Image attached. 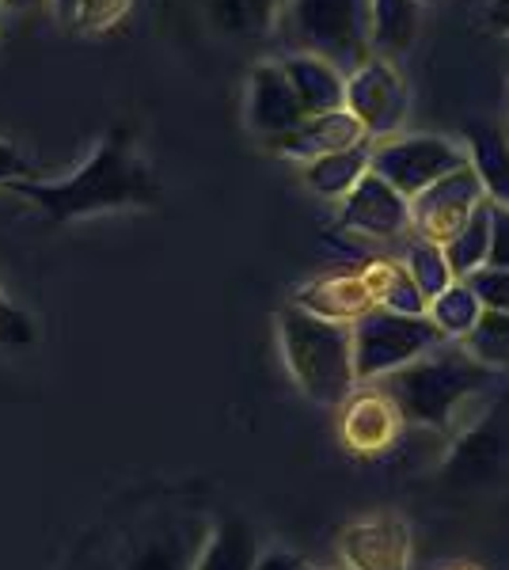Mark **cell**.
I'll use <instances>...</instances> for the list:
<instances>
[{
    "label": "cell",
    "instance_id": "obj_1",
    "mask_svg": "<svg viewBox=\"0 0 509 570\" xmlns=\"http://www.w3.org/2000/svg\"><path fill=\"white\" fill-rule=\"evenodd\" d=\"M20 198L31 206H39L42 214L53 220H77V217H96V214H115V209H137L153 206L160 198L156 176L149 164L137 156L134 145L126 141V134L107 137L96 149L91 160L80 164L72 176L61 183H35V179H16L8 183Z\"/></svg>",
    "mask_w": 509,
    "mask_h": 570
},
{
    "label": "cell",
    "instance_id": "obj_2",
    "mask_svg": "<svg viewBox=\"0 0 509 570\" xmlns=\"http://www.w3.org/2000/svg\"><path fill=\"white\" fill-rule=\"evenodd\" d=\"M495 370L479 365L464 346L446 338L422 354L419 362L403 365L400 373L384 376L381 389L392 395L400 407L403 422H419V426L449 430L452 422L464 415V407L479 392L495 384Z\"/></svg>",
    "mask_w": 509,
    "mask_h": 570
},
{
    "label": "cell",
    "instance_id": "obj_3",
    "mask_svg": "<svg viewBox=\"0 0 509 570\" xmlns=\"http://www.w3.org/2000/svg\"><path fill=\"white\" fill-rule=\"evenodd\" d=\"M277 338L297 389L323 407H339L358 389L354 376V338L350 324L309 316L301 308L277 312Z\"/></svg>",
    "mask_w": 509,
    "mask_h": 570
},
{
    "label": "cell",
    "instance_id": "obj_4",
    "mask_svg": "<svg viewBox=\"0 0 509 570\" xmlns=\"http://www.w3.org/2000/svg\"><path fill=\"white\" fill-rule=\"evenodd\" d=\"M282 31L290 53L331 61L342 77L373 58L369 0H282Z\"/></svg>",
    "mask_w": 509,
    "mask_h": 570
},
{
    "label": "cell",
    "instance_id": "obj_5",
    "mask_svg": "<svg viewBox=\"0 0 509 570\" xmlns=\"http://www.w3.org/2000/svg\"><path fill=\"white\" fill-rule=\"evenodd\" d=\"M350 338H354V376L358 384H373L384 376L400 373L403 365L419 362L433 346L446 343L430 316H400V312L373 308L350 324Z\"/></svg>",
    "mask_w": 509,
    "mask_h": 570
},
{
    "label": "cell",
    "instance_id": "obj_6",
    "mask_svg": "<svg viewBox=\"0 0 509 570\" xmlns=\"http://www.w3.org/2000/svg\"><path fill=\"white\" fill-rule=\"evenodd\" d=\"M468 149L449 137L438 134H395L384 141H373V156H369V171L381 176L388 187H395L411 202L419 198L425 187L446 179L449 171L464 168Z\"/></svg>",
    "mask_w": 509,
    "mask_h": 570
},
{
    "label": "cell",
    "instance_id": "obj_7",
    "mask_svg": "<svg viewBox=\"0 0 509 570\" xmlns=\"http://www.w3.org/2000/svg\"><path fill=\"white\" fill-rule=\"evenodd\" d=\"M342 107L358 118L369 141H384V137H395L403 130L411 91H407L400 69L373 53L365 66L346 72V99H342Z\"/></svg>",
    "mask_w": 509,
    "mask_h": 570
},
{
    "label": "cell",
    "instance_id": "obj_8",
    "mask_svg": "<svg viewBox=\"0 0 509 570\" xmlns=\"http://www.w3.org/2000/svg\"><path fill=\"white\" fill-rule=\"evenodd\" d=\"M487 198L483 183H479L476 168L449 171L446 179H438L433 187H425L419 198H411V233L422 240L446 247L449 240H457V233L468 225L471 209Z\"/></svg>",
    "mask_w": 509,
    "mask_h": 570
},
{
    "label": "cell",
    "instance_id": "obj_9",
    "mask_svg": "<svg viewBox=\"0 0 509 570\" xmlns=\"http://www.w3.org/2000/svg\"><path fill=\"white\" fill-rule=\"evenodd\" d=\"M339 206V233L354 236V240L392 244L411 233V202L373 171H365Z\"/></svg>",
    "mask_w": 509,
    "mask_h": 570
},
{
    "label": "cell",
    "instance_id": "obj_10",
    "mask_svg": "<svg viewBox=\"0 0 509 570\" xmlns=\"http://www.w3.org/2000/svg\"><path fill=\"white\" fill-rule=\"evenodd\" d=\"M400 434H403V415L381 384L376 389L358 384L339 403V441L346 445V453L365 456V461L369 456H384L388 449H395Z\"/></svg>",
    "mask_w": 509,
    "mask_h": 570
},
{
    "label": "cell",
    "instance_id": "obj_11",
    "mask_svg": "<svg viewBox=\"0 0 509 570\" xmlns=\"http://www.w3.org/2000/svg\"><path fill=\"white\" fill-rule=\"evenodd\" d=\"M346 570H411V525L400 513H369L339 532Z\"/></svg>",
    "mask_w": 509,
    "mask_h": 570
},
{
    "label": "cell",
    "instance_id": "obj_12",
    "mask_svg": "<svg viewBox=\"0 0 509 570\" xmlns=\"http://www.w3.org/2000/svg\"><path fill=\"white\" fill-rule=\"evenodd\" d=\"M293 308L309 312V316L331 320V324H358L365 312H373V297H369L365 282H361L358 266L354 271H331L320 278L304 282L293 297Z\"/></svg>",
    "mask_w": 509,
    "mask_h": 570
},
{
    "label": "cell",
    "instance_id": "obj_13",
    "mask_svg": "<svg viewBox=\"0 0 509 570\" xmlns=\"http://www.w3.org/2000/svg\"><path fill=\"white\" fill-rule=\"evenodd\" d=\"M247 122L255 134H263L266 141L297 130L304 122V110L293 96L285 72L277 69V61H266L252 72V91H247Z\"/></svg>",
    "mask_w": 509,
    "mask_h": 570
},
{
    "label": "cell",
    "instance_id": "obj_14",
    "mask_svg": "<svg viewBox=\"0 0 509 570\" xmlns=\"http://www.w3.org/2000/svg\"><path fill=\"white\" fill-rule=\"evenodd\" d=\"M369 141L365 130H361V122L354 115H350L346 107L342 110H327V115H312L304 118L297 130L282 134L271 141V149H277L282 156H290V160H316V156H327V153H342L350 149V145H361Z\"/></svg>",
    "mask_w": 509,
    "mask_h": 570
},
{
    "label": "cell",
    "instance_id": "obj_15",
    "mask_svg": "<svg viewBox=\"0 0 509 570\" xmlns=\"http://www.w3.org/2000/svg\"><path fill=\"white\" fill-rule=\"evenodd\" d=\"M277 69H282L285 80H290L304 118L342 110V99H346V77H342L331 61L312 58V53H285V58L277 61Z\"/></svg>",
    "mask_w": 509,
    "mask_h": 570
},
{
    "label": "cell",
    "instance_id": "obj_16",
    "mask_svg": "<svg viewBox=\"0 0 509 570\" xmlns=\"http://www.w3.org/2000/svg\"><path fill=\"white\" fill-rule=\"evenodd\" d=\"M422 0H369V46L376 58L392 61L419 39Z\"/></svg>",
    "mask_w": 509,
    "mask_h": 570
},
{
    "label": "cell",
    "instance_id": "obj_17",
    "mask_svg": "<svg viewBox=\"0 0 509 570\" xmlns=\"http://www.w3.org/2000/svg\"><path fill=\"white\" fill-rule=\"evenodd\" d=\"M358 274L365 282L369 297H373V308L400 312V316H425V308H430L422 293L414 289V282L407 278V271L395 255H369L358 266Z\"/></svg>",
    "mask_w": 509,
    "mask_h": 570
},
{
    "label": "cell",
    "instance_id": "obj_18",
    "mask_svg": "<svg viewBox=\"0 0 509 570\" xmlns=\"http://www.w3.org/2000/svg\"><path fill=\"white\" fill-rule=\"evenodd\" d=\"M464 149H468V164L476 168L479 183H483L487 198L495 206H509V137H502L498 126L468 122Z\"/></svg>",
    "mask_w": 509,
    "mask_h": 570
},
{
    "label": "cell",
    "instance_id": "obj_19",
    "mask_svg": "<svg viewBox=\"0 0 509 570\" xmlns=\"http://www.w3.org/2000/svg\"><path fill=\"white\" fill-rule=\"evenodd\" d=\"M369 156H373V141L350 145V149H342V153L316 156V160L304 164V183H309L320 198L342 202L358 187V179L369 171Z\"/></svg>",
    "mask_w": 509,
    "mask_h": 570
},
{
    "label": "cell",
    "instance_id": "obj_20",
    "mask_svg": "<svg viewBox=\"0 0 509 570\" xmlns=\"http://www.w3.org/2000/svg\"><path fill=\"white\" fill-rule=\"evenodd\" d=\"M395 259H400V266L407 271V278L414 282V289L425 297V305H430L433 297H441V293L457 282V278H452V271H449L446 247L422 240V236H414V233L403 236V252L395 255Z\"/></svg>",
    "mask_w": 509,
    "mask_h": 570
},
{
    "label": "cell",
    "instance_id": "obj_21",
    "mask_svg": "<svg viewBox=\"0 0 509 570\" xmlns=\"http://www.w3.org/2000/svg\"><path fill=\"white\" fill-rule=\"evenodd\" d=\"M487 252H490V198H483L476 209H471L468 225L457 233V240L446 244V259H449L452 278L464 282L468 274H476L479 266H487Z\"/></svg>",
    "mask_w": 509,
    "mask_h": 570
},
{
    "label": "cell",
    "instance_id": "obj_22",
    "mask_svg": "<svg viewBox=\"0 0 509 570\" xmlns=\"http://www.w3.org/2000/svg\"><path fill=\"white\" fill-rule=\"evenodd\" d=\"M460 346L476 357L479 365L502 373L509 370V312H479L476 327L460 338Z\"/></svg>",
    "mask_w": 509,
    "mask_h": 570
},
{
    "label": "cell",
    "instance_id": "obj_23",
    "mask_svg": "<svg viewBox=\"0 0 509 570\" xmlns=\"http://www.w3.org/2000/svg\"><path fill=\"white\" fill-rule=\"evenodd\" d=\"M479 312H483V305L476 301V293L468 289L464 282H452L441 297L430 301V308H425V316L438 324V331L446 338H452V343H460V338L468 335L471 327H476Z\"/></svg>",
    "mask_w": 509,
    "mask_h": 570
},
{
    "label": "cell",
    "instance_id": "obj_24",
    "mask_svg": "<svg viewBox=\"0 0 509 570\" xmlns=\"http://www.w3.org/2000/svg\"><path fill=\"white\" fill-rule=\"evenodd\" d=\"M255 563V537L244 521H228L213 532L206 556L198 559L194 570H252Z\"/></svg>",
    "mask_w": 509,
    "mask_h": 570
},
{
    "label": "cell",
    "instance_id": "obj_25",
    "mask_svg": "<svg viewBox=\"0 0 509 570\" xmlns=\"http://www.w3.org/2000/svg\"><path fill=\"white\" fill-rule=\"evenodd\" d=\"M464 285L476 293V301L487 312H509V271H498V266H479L476 274H468Z\"/></svg>",
    "mask_w": 509,
    "mask_h": 570
},
{
    "label": "cell",
    "instance_id": "obj_26",
    "mask_svg": "<svg viewBox=\"0 0 509 570\" xmlns=\"http://www.w3.org/2000/svg\"><path fill=\"white\" fill-rule=\"evenodd\" d=\"M487 266L509 271V206H495L490 202V252Z\"/></svg>",
    "mask_w": 509,
    "mask_h": 570
},
{
    "label": "cell",
    "instance_id": "obj_27",
    "mask_svg": "<svg viewBox=\"0 0 509 570\" xmlns=\"http://www.w3.org/2000/svg\"><path fill=\"white\" fill-rule=\"evenodd\" d=\"M35 338V324L27 312H20L16 305H8L4 293H0V343L8 346H23Z\"/></svg>",
    "mask_w": 509,
    "mask_h": 570
},
{
    "label": "cell",
    "instance_id": "obj_28",
    "mask_svg": "<svg viewBox=\"0 0 509 570\" xmlns=\"http://www.w3.org/2000/svg\"><path fill=\"white\" fill-rule=\"evenodd\" d=\"M27 176H31V160H27L12 141H0V187H8V183H16V179H27Z\"/></svg>",
    "mask_w": 509,
    "mask_h": 570
},
{
    "label": "cell",
    "instance_id": "obj_29",
    "mask_svg": "<svg viewBox=\"0 0 509 570\" xmlns=\"http://www.w3.org/2000/svg\"><path fill=\"white\" fill-rule=\"evenodd\" d=\"M252 570H309V563L290 548H266L263 556H255Z\"/></svg>",
    "mask_w": 509,
    "mask_h": 570
},
{
    "label": "cell",
    "instance_id": "obj_30",
    "mask_svg": "<svg viewBox=\"0 0 509 570\" xmlns=\"http://www.w3.org/2000/svg\"><path fill=\"white\" fill-rule=\"evenodd\" d=\"M126 4L129 0H85V20L91 23H107V20H115L118 12H126Z\"/></svg>",
    "mask_w": 509,
    "mask_h": 570
},
{
    "label": "cell",
    "instance_id": "obj_31",
    "mask_svg": "<svg viewBox=\"0 0 509 570\" xmlns=\"http://www.w3.org/2000/svg\"><path fill=\"white\" fill-rule=\"evenodd\" d=\"M487 20L498 35H502V39H509V0H490Z\"/></svg>",
    "mask_w": 509,
    "mask_h": 570
},
{
    "label": "cell",
    "instance_id": "obj_32",
    "mask_svg": "<svg viewBox=\"0 0 509 570\" xmlns=\"http://www.w3.org/2000/svg\"><path fill=\"white\" fill-rule=\"evenodd\" d=\"M438 570H483L479 563H446V567H438Z\"/></svg>",
    "mask_w": 509,
    "mask_h": 570
},
{
    "label": "cell",
    "instance_id": "obj_33",
    "mask_svg": "<svg viewBox=\"0 0 509 570\" xmlns=\"http://www.w3.org/2000/svg\"><path fill=\"white\" fill-rule=\"evenodd\" d=\"M4 4H23V0H4Z\"/></svg>",
    "mask_w": 509,
    "mask_h": 570
},
{
    "label": "cell",
    "instance_id": "obj_34",
    "mask_svg": "<svg viewBox=\"0 0 509 570\" xmlns=\"http://www.w3.org/2000/svg\"><path fill=\"white\" fill-rule=\"evenodd\" d=\"M309 570H312V567H309Z\"/></svg>",
    "mask_w": 509,
    "mask_h": 570
}]
</instances>
